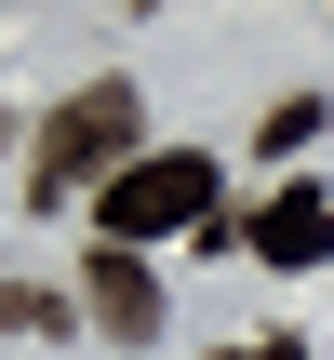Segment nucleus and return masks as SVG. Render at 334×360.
<instances>
[{
  "label": "nucleus",
  "mask_w": 334,
  "mask_h": 360,
  "mask_svg": "<svg viewBox=\"0 0 334 360\" xmlns=\"http://www.w3.org/2000/svg\"><path fill=\"white\" fill-rule=\"evenodd\" d=\"M147 107H134V80H80L40 134H27V200H80V187H120L147 147Z\"/></svg>",
  "instance_id": "1"
},
{
  "label": "nucleus",
  "mask_w": 334,
  "mask_h": 360,
  "mask_svg": "<svg viewBox=\"0 0 334 360\" xmlns=\"http://www.w3.org/2000/svg\"><path fill=\"white\" fill-rule=\"evenodd\" d=\"M94 227L134 254V240H161V227H214V160L201 147H147L120 187H94Z\"/></svg>",
  "instance_id": "2"
},
{
  "label": "nucleus",
  "mask_w": 334,
  "mask_h": 360,
  "mask_svg": "<svg viewBox=\"0 0 334 360\" xmlns=\"http://www.w3.org/2000/svg\"><path fill=\"white\" fill-rule=\"evenodd\" d=\"M80 321L120 334V347H147V334H161V281H147V254L94 240V267H80Z\"/></svg>",
  "instance_id": "3"
},
{
  "label": "nucleus",
  "mask_w": 334,
  "mask_h": 360,
  "mask_svg": "<svg viewBox=\"0 0 334 360\" xmlns=\"http://www.w3.org/2000/svg\"><path fill=\"white\" fill-rule=\"evenodd\" d=\"M241 240H254L268 267H321L334 254V187H268V200L241 214Z\"/></svg>",
  "instance_id": "4"
},
{
  "label": "nucleus",
  "mask_w": 334,
  "mask_h": 360,
  "mask_svg": "<svg viewBox=\"0 0 334 360\" xmlns=\"http://www.w3.org/2000/svg\"><path fill=\"white\" fill-rule=\"evenodd\" d=\"M80 307L67 294H40V281H0V334H67Z\"/></svg>",
  "instance_id": "5"
},
{
  "label": "nucleus",
  "mask_w": 334,
  "mask_h": 360,
  "mask_svg": "<svg viewBox=\"0 0 334 360\" xmlns=\"http://www.w3.org/2000/svg\"><path fill=\"white\" fill-rule=\"evenodd\" d=\"M308 134H321V94H281V107H268V120H254V147H268V160H295V147H308Z\"/></svg>",
  "instance_id": "6"
},
{
  "label": "nucleus",
  "mask_w": 334,
  "mask_h": 360,
  "mask_svg": "<svg viewBox=\"0 0 334 360\" xmlns=\"http://www.w3.org/2000/svg\"><path fill=\"white\" fill-rule=\"evenodd\" d=\"M214 360H308L295 334H254V347H214Z\"/></svg>",
  "instance_id": "7"
}]
</instances>
